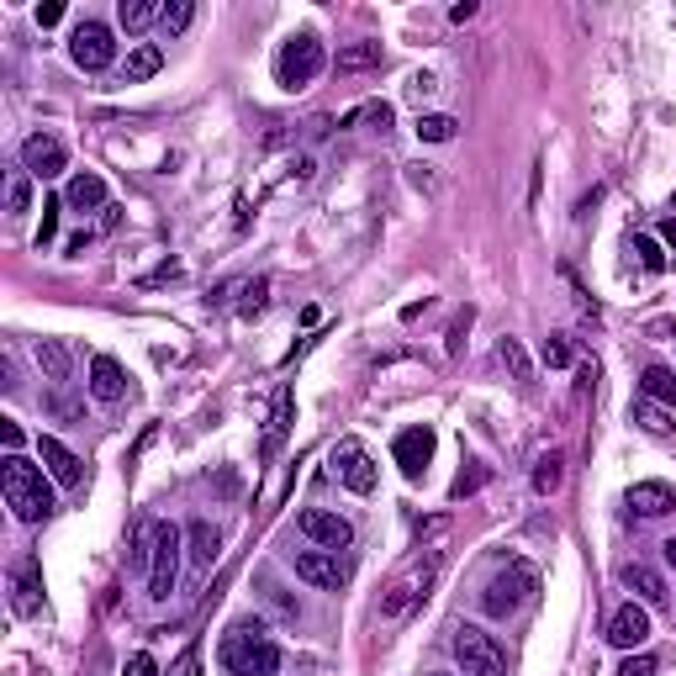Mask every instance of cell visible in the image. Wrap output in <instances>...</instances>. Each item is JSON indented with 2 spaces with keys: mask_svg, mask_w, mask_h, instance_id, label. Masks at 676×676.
Masks as SVG:
<instances>
[{
  "mask_svg": "<svg viewBox=\"0 0 676 676\" xmlns=\"http://www.w3.org/2000/svg\"><path fill=\"white\" fill-rule=\"evenodd\" d=\"M0 492H6V507L22 523H43L53 513L48 471H43V465H32L27 455H6V460H0Z\"/></svg>",
  "mask_w": 676,
  "mask_h": 676,
  "instance_id": "obj_1",
  "label": "cell"
},
{
  "mask_svg": "<svg viewBox=\"0 0 676 676\" xmlns=\"http://www.w3.org/2000/svg\"><path fill=\"white\" fill-rule=\"evenodd\" d=\"M434 576H439V550L434 544H418V555H412L381 592V618L386 624H397V618H407L412 608H418L428 597V587H434Z\"/></svg>",
  "mask_w": 676,
  "mask_h": 676,
  "instance_id": "obj_2",
  "label": "cell"
},
{
  "mask_svg": "<svg viewBox=\"0 0 676 676\" xmlns=\"http://www.w3.org/2000/svg\"><path fill=\"white\" fill-rule=\"evenodd\" d=\"M222 666H228V676H275L280 671V650L265 634V624L243 618V624L228 629V640H222Z\"/></svg>",
  "mask_w": 676,
  "mask_h": 676,
  "instance_id": "obj_3",
  "label": "cell"
},
{
  "mask_svg": "<svg viewBox=\"0 0 676 676\" xmlns=\"http://www.w3.org/2000/svg\"><path fill=\"white\" fill-rule=\"evenodd\" d=\"M534 587H539L534 566H523V560H513V566H507V571H497V576L481 587V613H486V618H513V613H518V608L534 597Z\"/></svg>",
  "mask_w": 676,
  "mask_h": 676,
  "instance_id": "obj_4",
  "label": "cell"
},
{
  "mask_svg": "<svg viewBox=\"0 0 676 676\" xmlns=\"http://www.w3.org/2000/svg\"><path fill=\"white\" fill-rule=\"evenodd\" d=\"M328 69V53H323V43H317L312 32H296L286 48H280V59H275V80L286 85V90H307L317 74Z\"/></svg>",
  "mask_w": 676,
  "mask_h": 676,
  "instance_id": "obj_5",
  "label": "cell"
},
{
  "mask_svg": "<svg viewBox=\"0 0 676 676\" xmlns=\"http://www.w3.org/2000/svg\"><path fill=\"white\" fill-rule=\"evenodd\" d=\"M455 661H460L465 676H507L502 645H497L486 629H476V624H460V629H455Z\"/></svg>",
  "mask_w": 676,
  "mask_h": 676,
  "instance_id": "obj_6",
  "label": "cell"
},
{
  "mask_svg": "<svg viewBox=\"0 0 676 676\" xmlns=\"http://www.w3.org/2000/svg\"><path fill=\"white\" fill-rule=\"evenodd\" d=\"M180 576V529L175 523H154V566H148V597L154 603H169Z\"/></svg>",
  "mask_w": 676,
  "mask_h": 676,
  "instance_id": "obj_7",
  "label": "cell"
},
{
  "mask_svg": "<svg viewBox=\"0 0 676 676\" xmlns=\"http://www.w3.org/2000/svg\"><path fill=\"white\" fill-rule=\"evenodd\" d=\"M328 465H333V476L338 481H344L349 486V492H375V476H381V471H375V460H370V449L360 444V439H338L333 444V455H328Z\"/></svg>",
  "mask_w": 676,
  "mask_h": 676,
  "instance_id": "obj_8",
  "label": "cell"
},
{
  "mask_svg": "<svg viewBox=\"0 0 676 676\" xmlns=\"http://www.w3.org/2000/svg\"><path fill=\"white\" fill-rule=\"evenodd\" d=\"M296 529H302L317 550H349L354 544V529H349V518H338V513H328V507H302L296 513Z\"/></svg>",
  "mask_w": 676,
  "mask_h": 676,
  "instance_id": "obj_9",
  "label": "cell"
},
{
  "mask_svg": "<svg viewBox=\"0 0 676 676\" xmlns=\"http://www.w3.org/2000/svg\"><path fill=\"white\" fill-rule=\"evenodd\" d=\"M69 53H74V64L80 69H106L111 59H117V43H111V27L106 22H80L69 32Z\"/></svg>",
  "mask_w": 676,
  "mask_h": 676,
  "instance_id": "obj_10",
  "label": "cell"
},
{
  "mask_svg": "<svg viewBox=\"0 0 676 676\" xmlns=\"http://www.w3.org/2000/svg\"><path fill=\"white\" fill-rule=\"evenodd\" d=\"M11 608L22 618L43 613V566H37V555H22L11 566Z\"/></svg>",
  "mask_w": 676,
  "mask_h": 676,
  "instance_id": "obj_11",
  "label": "cell"
},
{
  "mask_svg": "<svg viewBox=\"0 0 676 676\" xmlns=\"http://www.w3.org/2000/svg\"><path fill=\"white\" fill-rule=\"evenodd\" d=\"M64 164H69V154H64V143L53 138V133H32V138L22 143V169H27L32 180L64 175Z\"/></svg>",
  "mask_w": 676,
  "mask_h": 676,
  "instance_id": "obj_12",
  "label": "cell"
},
{
  "mask_svg": "<svg viewBox=\"0 0 676 676\" xmlns=\"http://www.w3.org/2000/svg\"><path fill=\"white\" fill-rule=\"evenodd\" d=\"M37 460H43V471H48L53 481H59V486H69V492H74V486H85V460L74 455L69 444H59L53 434L37 439Z\"/></svg>",
  "mask_w": 676,
  "mask_h": 676,
  "instance_id": "obj_13",
  "label": "cell"
},
{
  "mask_svg": "<svg viewBox=\"0 0 676 676\" xmlns=\"http://www.w3.org/2000/svg\"><path fill=\"white\" fill-rule=\"evenodd\" d=\"M391 455H397V465H402V476L407 481H418L423 471H428V460H434V428H402L397 434V444H391Z\"/></svg>",
  "mask_w": 676,
  "mask_h": 676,
  "instance_id": "obj_14",
  "label": "cell"
},
{
  "mask_svg": "<svg viewBox=\"0 0 676 676\" xmlns=\"http://www.w3.org/2000/svg\"><path fill=\"white\" fill-rule=\"evenodd\" d=\"M650 640V613L640 608V603H624L613 618H608V645H618V650H640Z\"/></svg>",
  "mask_w": 676,
  "mask_h": 676,
  "instance_id": "obj_15",
  "label": "cell"
},
{
  "mask_svg": "<svg viewBox=\"0 0 676 676\" xmlns=\"http://www.w3.org/2000/svg\"><path fill=\"white\" fill-rule=\"evenodd\" d=\"M296 576H302L307 587H317V592H338V587H344V566H338L333 550H302V555H296Z\"/></svg>",
  "mask_w": 676,
  "mask_h": 676,
  "instance_id": "obj_16",
  "label": "cell"
},
{
  "mask_svg": "<svg viewBox=\"0 0 676 676\" xmlns=\"http://www.w3.org/2000/svg\"><path fill=\"white\" fill-rule=\"evenodd\" d=\"M90 397L106 402V407L127 397V375H122V365L111 360V354H96V360H90Z\"/></svg>",
  "mask_w": 676,
  "mask_h": 676,
  "instance_id": "obj_17",
  "label": "cell"
},
{
  "mask_svg": "<svg viewBox=\"0 0 676 676\" xmlns=\"http://www.w3.org/2000/svg\"><path fill=\"white\" fill-rule=\"evenodd\" d=\"M624 502H629V513H640V518H661V513L676 507V492L666 481H634Z\"/></svg>",
  "mask_w": 676,
  "mask_h": 676,
  "instance_id": "obj_18",
  "label": "cell"
},
{
  "mask_svg": "<svg viewBox=\"0 0 676 676\" xmlns=\"http://www.w3.org/2000/svg\"><path fill=\"white\" fill-rule=\"evenodd\" d=\"M618 581H624V587H629L634 597H640V603H650V608H666V581L655 576L650 566H640V560L618 571Z\"/></svg>",
  "mask_w": 676,
  "mask_h": 676,
  "instance_id": "obj_19",
  "label": "cell"
},
{
  "mask_svg": "<svg viewBox=\"0 0 676 676\" xmlns=\"http://www.w3.org/2000/svg\"><path fill=\"white\" fill-rule=\"evenodd\" d=\"M64 201L74 206V212H101V206H106V180H101V175H90V169H80V175L69 180Z\"/></svg>",
  "mask_w": 676,
  "mask_h": 676,
  "instance_id": "obj_20",
  "label": "cell"
},
{
  "mask_svg": "<svg viewBox=\"0 0 676 676\" xmlns=\"http://www.w3.org/2000/svg\"><path fill=\"white\" fill-rule=\"evenodd\" d=\"M381 43H370V37H360V43H344L338 48V59H333V69L338 74H365V69H381Z\"/></svg>",
  "mask_w": 676,
  "mask_h": 676,
  "instance_id": "obj_21",
  "label": "cell"
},
{
  "mask_svg": "<svg viewBox=\"0 0 676 676\" xmlns=\"http://www.w3.org/2000/svg\"><path fill=\"white\" fill-rule=\"evenodd\" d=\"M159 69H164V48L159 43H138L133 53H127V64H122V85H143V80H154Z\"/></svg>",
  "mask_w": 676,
  "mask_h": 676,
  "instance_id": "obj_22",
  "label": "cell"
},
{
  "mask_svg": "<svg viewBox=\"0 0 676 676\" xmlns=\"http://www.w3.org/2000/svg\"><path fill=\"white\" fill-rule=\"evenodd\" d=\"M185 544H191V560H196L201 571H212V560L222 555V534H217L206 518H196L191 529H185Z\"/></svg>",
  "mask_w": 676,
  "mask_h": 676,
  "instance_id": "obj_23",
  "label": "cell"
},
{
  "mask_svg": "<svg viewBox=\"0 0 676 676\" xmlns=\"http://www.w3.org/2000/svg\"><path fill=\"white\" fill-rule=\"evenodd\" d=\"M69 349L59 344V338H43V344H37V370H43V381H53V386H64L69 381Z\"/></svg>",
  "mask_w": 676,
  "mask_h": 676,
  "instance_id": "obj_24",
  "label": "cell"
},
{
  "mask_svg": "<svg viewBox=\"0 0 676 676\" xmlns=\"http://www.w3.org/2000/svg\"><path fill=\"white\" fill-rule=\"evenodd\" d=\"M640 391H645V402H661V407L676 412V375H671L666 365H650V370L640 375Z\"/></svg>",
  "mask_w": 676,
  "mask_h": 676,
  "instance_id": "obj_25",
  "label": "cell"
},
{
  "mask_svg": "<svg viewBox=\"0 0 676 676\" xmlns=\"http://www.w3.org/2000/svg\"><path fill=\"white\" fill-rule=\"evenodd\" d=\"M159 11H164V6H154V0H122V6H117V22L138 37V32H148V27L159 22Z\"/></svg>",
  "mask_w": 676,
  "mask_h": 676,
  "instance_id": "obj_26",
  "label": "cell"
},
{
  "mask_svg": "<svg viewBox=\"0 0 676 676\" xmlns=\"http://www.w3.org/2000/svg\"><path fill=\"white\" fill-rule=\"evenodd\" d=\"M560 481H566V460H560L555 449H550V455L534 460V492H539V497H555Z\"/></svg>",
  "mask_w": 676,
  "mask_h": 676,
  "instance_id": "obj_27",
  "label": "cell"
},
{
  "mask_svg": "<svg viewBox=\"0 0 676 676\" xmlns=\"http://www.w3.org/2000/svg\"><path fill=\"white\" fill-rule=\"evenodd\" d=\"M286 428H291V386H280L275 391V418H270V434H265V455H275V449H280Z\"/></svg>",
  "mask_w": 676,
  "mask_h": 676,
  "instance_id": "obj_28",
  "label": "cell"
},
{
  "mask_svg": "<svg viewBox=\"0 0 676 676\" xmlns=\"http://www.w3.org/2000/svg\"><path fill=\"white\" fill-rule=\"evenodd\" d=\"M6 206H11V217L32 212V175H27V169H11V175H6Z\"/></svg>",
  "mask_w": 676,
  "mask_h": 676,
  "instance_id": "obj_29",
  "label": "cell"
},
{
  "mask_svg": "<svg viewBox=\"0 0 676 676\" xmlns=\"http://www.w3.org/2000/svg\"><path fill=\"white\" fill-rule=\"evenodd\" d=\"M497 360L507 365V375H513V381H534V365H529V354H523L518 338H502V344H497Z\"/></svg>",
  "mask_w": 676,
  "mask_h": 676,
  "instance_id": "obj_30",
  "label": "cell"
},
{
  "mask_svg": "<svg viewBox=\"0 0 676 676\" xmlns=\"http://www.w3.org/2000/svg\"><path fill=\"white\" fill-rule=\"evenodd\" d=\"M455 133H460V122L444 117V111H428V117H418V138H423V143H449Z\"/></svg>",
  "mask_w": 676,
  "mask_h": 676,
  "instance_id": "obj_31",
  "label": "cell"
},
{
  "mask_svg": "<svg viewBox=\"0 0 676 676\" xmlns=\"http://www.w3.org/2000/svg\"><path fill=\"white\" fill-rule=\"evenodd\" d=\"M191 16H196V6H191V0H164V11H159V27H164V37H180L185 27H191Z\"/></svg>",
  "mask_w": 676,
  "mask_h": 676,
  "instance_id": "obj_32",
  "label": "cell"
},
{
  "mask_svg": "<svg viewBox=\"0 0 676 676\" xmlns=\"http://www.w3.org/2000/svg\"><path fill=\"white\" fill-rule=\"evenodd\" d=\"M634 423H640L645 434H671V407H661V402H634Z\"/></svg>",
  "mask_w": 676,
  "mask_h": 676,
  "instance_id": "obj_33",
  "label": "cell"
},
{
  "mask_svg": "<svg viewBox=\"0 0 676 676\" xmlns=\"http://www.w3.org/2000/svg\"><path fill=\"white\" fill-rule=\"evenodd\" d=\"M265 302H270V280H243L238 312H243V317H259V312H265Z\"/></svg>",
  "mask_w": 676,
  "mask_h": 676,
  "instance_id": "obj_34",
  "label": "cell"
},
{
  "mask_svg": "<svg viewBox=\"0 0 676 676\" xmlns=\"http://www.w3.org/2000/svg\"><path fill=\"white\" fill-rule=\"evenodd\" d=\"M360 122H375V127H391V106L386 101H370V106H360V111H349L338 127H360Z\"/></svg>",
  "mask_w": 676,
  "mask_h": 676,
  "instance_id": "obj_35",
  "label": "cell"
},
{
  "mask_svg": "<svg viewBox=\"0 0 676 676\" xmlns=\"http://www.w3.org/2000/svg\"><path fill=\"white\" fill-rule=\"evenodd\" d=\"M629 249L640 254V265H645L650 275H661V270H666V254L655 249V238H645V233H640V238H629Z\"/></svg>",
  "mask_w": 676,
  "mask_h": 676,
  "instance_id": "obj_36",
  "label": "cell"
},
{
  "mask_svg": "<svg viewBox=\"0 0 676 676\" xmlns=\"http://www.w3.org/2000/svg\"><path fill=\"white\" fill-rule=\"evenodd\" d=\"M539 360L550 365V370H566V365H571V344H566V338H544Z\"/></svg>",
  "mask_w": 676,
  "mask_h": 676,
  "instance_id": "obj_37",
  "label": "cell"
},
{
  "mask_svg": "<svg viewBox=\"0 0 676 676\" xmlns=\"http://www.w3.org/2000/svg\"><path fill=\"white\" fill-rule=\"evenodd\" d=\"M481 486H486V465H471V471H460V481L455 486H449V497H471V492H481Z\"/></svg>",
  "mask_w": 676,
  "mask_h": 676,
  "instance_id": "obj_38",
  "label": "cell"
},
{
  "mask_svg": "<svg viewBox=\"0 0 676 676\" xmlns=\"http://www.w3.org/2000/svg\"><path fill=\"white\" fill-rule=\"evenodd\" d=\"M439 96V80H434V74H412V80H407V101H434Z\"/></svg>",
  "mask_w": 676,
  "mask_h": 676,
  "instance_id": "obj_39",
  "label": "cell"
},
{
  "mask_svg": "<svg viewBox=\"0 0 676 676\" xmlns=\"http://www.w3.org/2000/svg\"><path fill=\"white\" fill-rule=\"evenodd\" d=\"M59 212H64V201H43V228H37V249H43V243H53V233H59Z\"/></svg>",
  "mask_w": 676,
  "mask_h": 676,
  "instance_id": "obj_40",
  "label": "cell"
},
{
  "mask_svg": "<svg viewBox=\"0 0 676 676\" xmlns=\"http://www.w3.org/2000/svg\"><path fill=\"white\" fill-rule=\"evenodd\" d=\"M618 676H655V661L650 655H629V661L618 666Z\"/></svg>",
  "mask_w": 676,
  "mask_h": 676,
  "instance_id": "obj_41",
  "label": "cell"
},
{
  "mask_svg": "<svg viewBox=\"0 0 676 676\" xmlns=\"http://www.w3.org/2000/svg\"><path fill=\"white\" fill-rule=\"evenodd\" d=\"M0 439H6V455H22V428L11 418H0Z\"/></svg>",
  "mask_w": 676,
  "mask_h": 676,
  "instance_id": "obj_42",
  "label": "cell"
},
{
  "mask_svg": "<svg viewBox=\"0 0 676 676\" xmlns=\"http://www.w3.org/2000/svg\"><path fill=\"white\" fill-rule=\"evenodd\" d=\"M64 22V6L59 0H48V6H37V27H59Z\"/></svg>",
  "mask_w": 676,
  "mask_h": 676,
  "instance_id": "obj_43",
  "label": "cell"
},
{
  "mask_svg": "<svg viewBox=\"0 0 676 676\" xmlns=\"http://www.w3.org/2000/svg\"><path fill=\"white\" fill-rule=\"evenodd\" d=\"M444 529H449V518H428V523H418V544H434Z\"/></svg>",
  "mask_w": 676,
  "mask_h": 676,
  "instance_id": "obj_44",
  "label": "cell"
},
{
  "mask_svg": "<svg viewBox=\"0 0 676 676\" xmlns=\"http://www.w3.org/2000/svg\"><path fill=\"white\" fill-rule=\"evenodd\" d=\"M169 676H196V650H185L180 661H175V671H169Z\"/></svg>",
  "mask_w": 676,
  "mask_h": 676,
  "instance_id": "obj_45",
  "label": "cell"
},
{
  "mask_svg": "<svg viewBox=\"0 0 676 676\" xmlns=\"http://www.w3.org/2000/svg\"><path fill=\"white\" fill-rule=\"evenodd\" d=\"M471 16H476V0H460V6L449 11V22H471Z\"/></svg>",
  "mask_w": 676,
  "mask_h": 676,
  "instance_id": "obj_46",
  "label": "cell"
},
{
  "mask_svg": "<svg viewBox=\"0 0 676 676\" xmlns=\"http://www.w3.org/2000/svg\"><path fill=\"white\" fill-rule=\"evenodd\" d=\"M412 185H418V191H428V185H434V175H428V164H412Z\"/></svg>",
  "mask_w": 676,
  "mask_h": 676,
  "instance_id": "obj_47",
  "label": "cell"
},
{
  "mask_svg": "<svg viewBox=\"0 0 676 676\" xmlns=\"http://www.w3.org/2000/svg\"><path fill=\"white\" fill-rule=\"evenodd\" d=\"M133 676H154V661H148V655H133Z\"/></svg>",
  "mask_w": 676,
  "mask_h": 676,
  "instance_id": "obj_48",
  "label": "cell"
},
{
  "mask_svg": "<svg viewBox=\"0 0 676 676\" xmlns=\"http://www.w3.org/2000/svg\"><path fill=\"white\" fill-rule=\"evenodd\" d=\"M661 238H666L671 249H676V217H671V222H661Z\"/></svg>",
  "mask_w": 676,
  "mask_h": 676,
  "instance_id": "obj_49",
  "label": "cell"
},
{
  "mask_svg": "<svg viewBox=\"0 0 676 676\" xmlns=\"http://www.w3.org/2000/svg\"><path fill=\"white\" fill-rule=\"evenodd\" d=\"M666 560H671V571H676V539H666Z\"/></svg>",
  "mask_w": 676,
  "mask_h": 676,
  "instance_id": "obj_50",
  "label": "cell"
},
{
  "mask_svg": "<svg viewBox=\"0 0 676 676\" xmlns=\"http://www.w3.org/2000/svg\"><path fill=\"white\" fill-rule=\"evenodd\" d=\"M428 676H449V671H428Z\"/></svg>",
  "mask_w": 676,
  "mask_h": 676,
  "instance_id": "obj_51",
  "label": "cell"
}]
</instances>
